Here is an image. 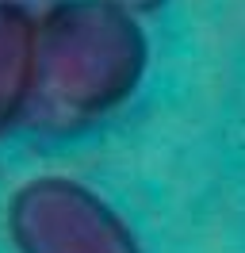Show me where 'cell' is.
<instances>
[{"label":"cell","instance_id":"cell-1","mask_svg":"<svg viewBox=\"0 0 245 253\" xmlns=\"http://www.w3.org/2000/svg\"><path fill=\"white\" fill-rule=\"evenodd\" d=\"M146 65L150 39L142 19L104 0H58L39 16L31 115L50 130L92 123L134 96Z\"/></svg>","mask_w":245,"mask_h":253},{"label":"cell","instance_id":"cell-2","mask_svg":"<svg viewBox=\"0 0 245 253\" xmlns=\"http://www.w3.org/2000/svg\"><path fill=\"white\" fill-rule=\"evenodd\" d=\"M15 253H146L130 222L77 176L39 173L8 196Z\"/></svg>","mask_w":245,"mask_h":253},{"label":"cell","instance_id":"cell-3","mask_svg":"<svg viewBox=\"0 0 245 253\" xmlns=\"http://www.w3.org/2000/svg\"><path fill=\"white\" fill-rule=\"evenodd\" d=\"M39 58V16L19 0H0V138L31 115Z\"/></svg>","mask_w":245,"mask_h":253},{"label":"cell","instance_id":"cell-4","mask_svg":"<svg viewBox=\"0 0 245 253\" xmlns=\"http://www.w3.org/2000/svg\"><path fill=\"white\" fill-rule=\"evenodd\" d=\"M104 4H111V8H119V12H126V16H150V12H161L168 0H104Z\"/></svg>","mask_w":245,"mask_h":253}]
</instances>
